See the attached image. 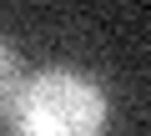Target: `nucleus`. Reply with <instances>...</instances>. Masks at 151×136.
Wrapping results in <instances>:
<instances>
[{"instance_id": "f257e3e1", "label": "nucleus", "mask_w": 151, "mask_h": 136, "mask_svg": "<svg viewBox=\"0 0 151 136\" xmlns=\"http://www.w3.org/2000/svg\"><path fill=\"white\" fill-rule=\"evenodd\" d=\"M106 91L76 65H45L20 76L15 101L5 106V136H101Z\"/></svg>"}, {"instance_id": "f03ea898", "label": "nucleus", "mask_w": 151, "mask_h": 136, "mask_svg": "<svg viewBox=\"0 0 151 136\" xmlns=\"http://www.w3.org/2000/svg\"><path fill=\"white\" fill-rule=\"evenodd\" d=\"M15 91H20V60H15V50L0 40V116H5V106L15 101Z\"/></svg>"}]
</instances>
